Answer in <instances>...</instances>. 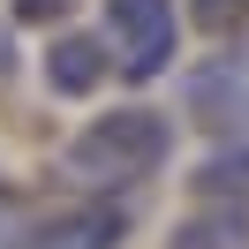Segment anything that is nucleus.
I'll use <instances>...</instances> for the list:
<instances>
[{
  "label": "nucleus",
  "mask_w": 249,
  "mask_h": 249,
  "mask_svg": "<svg viewBox=\"0 0 249 249\" xmlns=\"http://www.w3.org/2000/svg\"><path fill=\"white\" fill-rule=\"evenodd\" d=\"M121 242V212L113 204H76V212H53V219H38L23 242H8V249H113Z\"/></svg>",
  "instance_id": "obj_4"
},
{
  "label": "nucleus",
  "mask_w": 249,
  "mask_h": 249,
  "mask_svg": "<svg viewBox=\"0 0 249 249\" xmlns=\"http://www.w3.org/2000/svg\"><path fill=\"white\" fill-rule=\"evenodd\" d=\"M196 189L204 196H249V143H227L196 166Z\"/></svg>",
  "instance_id": "obj_7"
},
{
  "label": "nucleus",
  "mask_w": 249,
  "mask_h": 249,
  "mask_svg": "<svg viewBox=\"0 0 249 249\" xmlns=\"http://www.w3.org/2000/svg\"><path fill=\"white\" fill-rule=\"evenodd\" d=\"M76 0H16V23H61Z\"/></svg>",
  "instance_id": "obj_9"
},
{
  "label": "nucleus",
  "mask_w": 249,
  "mask_h": 249,
  "mask_svg": "<svg viewBox=\"0 0 249 249\" xmlns=\"http://www.w3.org/2000/svg\"><path fill=\"white\" fill-rule=\"evenodd\" d=\"M166 143H174V128L151 106H121V113H98V121L76 128L68 174L91 181V189H121V181H143V174L166 166Z\"/></svg>",
  "instance_id": "obj_1"
},
{
  "label": "nucleus",
  "mask_w": 249,
  "mask_h": 249,
  "mask_svg": "<svg viewBox=\"0 0 249 249\" xmlns=\"http://www.w3.org/2000/svg\"><path fill=\"white\" fill-rule=\"evenodd\" d=\"M46 83H53L61 98L98 91V83H106V46H98V38H53V53H46Z\"/></svg>",
  "instance_id": "obj_5"
},
{
  "label": "nucleus",
  "mask_w": 249,
  "mask_h": 249,
  "mask_svg": "<svg viewBox=\"0 0 249 249\" xmlns=\"http://www.w3.org/2000/svg\"><path fill=\"white\" fill-rule=\"evenodd\" d=\"M106 31L128 76H159L174 61V0H106Z\"/></svg>",
  "instance_id": "obj_2"
},
{
  "label": "nucleus",
  "mask_w": 249,
  "mask_h": 249,
  "mask_svg": "<svg viewBox=\"0 0 249 249\" xmlns=\"http://www.w3.org/2000/svg\"><path fill=\"white\" fill-rule=\"evenodd\" d=\"M181 106L196 128H249V53H219L181 83Z\"/></svg>",
  "instance_id": "obj_3"
},
{
  "label": "nucleus",
  "mask_w": 249,
  "mask_h": 249,
  "mask_svg": "<svg viewBox=\"0 0 249 249\" xmlns=\"http://www.w3.org/2000/svg\"><path fill=\"white\" fill-rule=\"evenodd\" d=\"M196 8L204 31H234V23H249V0H189Z\"/></svg>",
  "instance_id": "obj_8"
},
{
  "label": "nucleus",
  "mask_w": 249,
  "mask_h": 249,
  "mask_svg": "<svg viewBox=\"0 0 249 249\" xmlns=\"http://www.w3.org/2000/svg\"><path fill=\"white\" fill-rule=\"evenodd\" d=\"M166 249H249V212L242 204H212V212H189L166 234Z\"/></svg>",
  "instance_id": "obj_6"
}]
</instances>
